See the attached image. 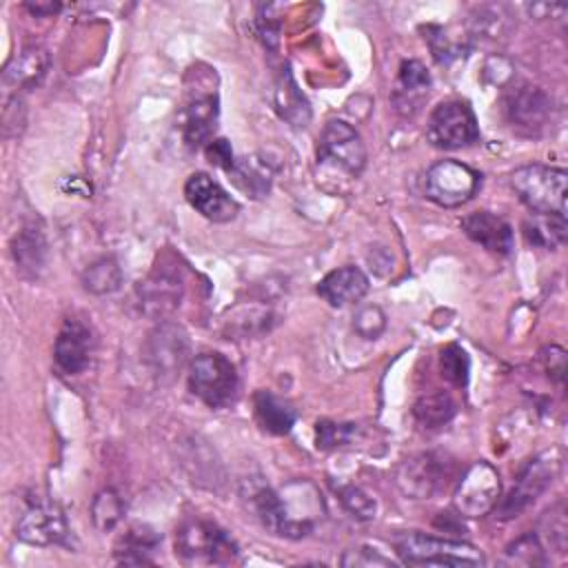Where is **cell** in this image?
Listing matches in <instances>:
<instances>
[{"mask_svg": "<svg viewBox=\"0 0 568 568\" xmlns=\"http://www.w3.org/2000/svg\"><path fill=\"white\" fill-rule=\"evenodd\" d=\"M426 138L437 149H462L479 142V126L470 104L462 100L437 104L428 118Z\"/></svg>", "mask_w": 568, "mask_h": 568, "instance_id": "obj_9", "label": "cell"}, {"mask_svg": "<svg viewBox=\"0 0 568 568\" xmlns=\"http://www.w3.org/2000/svg\"><path fill=\"white\" fill-rule=\"evenodd\" d=\"M455 464L446 453H417L406 457L395 470V484L410 499H433L446 490L453 479Z\"/></svg>", "mask_w": 568, "mask_h": 568, "instance_id": "obj_6", "label": "cell"}, {"mask_svg": "<svg viewBox=\"0 0 568 568\" xmlns=\"http://www.w3.org/2000/svg\"><path fill=\"white\" fill-rule=\"evenodd\" d=\"M189 335L186 331L169 320H162L144 342V359L155 377L173 379L189 359Z\"/></svg>", "mask_w": 568, "mask_h": 568, "instance_id": "obj_11", "label": "cell"}, {"mask_svg": "<svg viewBox=\"0 0 568 568\" xmlns=\"http://www.w3.org/2000/svg\"><path fill=\"white\" fill-rule=\"evenodd\" d=\"M342 566H395V561L386 559L377 550H371L368 546H359L346 550V555L342 557Z\"/></svg>", "mask_w": 568, "mask_h": 568, "instance_id": "obj_38", "label": "cell"}, {"mask_svg": "<svg viewBox=\"0 0 568 568\" xmlns=\"http://www.w3.org/2000/svg\"><path fill=\"white\" fill-rule=\"evenodd\" d=\"M253 413L257 426L271 435H286L297 419L295 408L271 390H257L253 395Z\"/></svg>", "mask_w": 568, "mask_h": 568, "instance_id": "obj_25", "label": "cell"}, {"mask_svg": "<svg viewBox=\"0 0 568 568\" xmlns=\"http://www.w3.org/2000/svg\"><path fill=\"white\" fill-rule=\"evenodd\" d=\"M395 552L408 566H484V555L457 539L433 537L424 532H399L395 537Z\"/></svg>", "mask_w": 568, "mask_h": 568, "instance_id": "obj_3", "label": "cell"}, {"mask_svg": "<svg viewBox=\"0 0 568 568\" xmlns=\"http://www.w3.org/2000/svg\"><path fill=\"white\" fill-rule=\"evenodd\" d=\"M138 293L142 311L151 317L164 320L171 311L180 306L184 293V280L180 268L175 264H158L140 284Z\"/></svg>", "mask_w": 568, "mask_h": 568, "instance_id": "obj_15", "label": "cell"}, {"mask_svg": "<svg viewBox=\"0 0 568 568\" xmlns=\"http://www.w3.org/2000/svg\"><path fill=\"white\" fill-rule=\"evenodd\" d=\"M455 413H457V404L446 390L424 393L413 406V415L424 428H439L448 424L455 417Z\"/></svg>", "mask_w": 568, "mask_h": 568, "instance_id": "obj_29", "label": "cell"}, {"mask_svg": "<svg viewBox=\"0 0 568 568\" xmlns=\"http://www.w3.org/2000/svg\"><path fill=\"white\" fill-rule=\"evenodd\" d=\"M20 541L31 546H64L69 541V524L64 513L53 501L31 504L16 524Z\"/></svg>", "mask_w": 568, "mask_h": 568, "instance_id": "obj_14", "label": "cell"}, {"mask_svg": "<svg viewBox=\"0 0 568 568\" xmlns=\"http://www.w3.org/2000/svg\"><path fill=\"white\" fill-rule=\"evenodd\" d=\"M122 284V268L113 257L91 262L82 273V286L93 295H109Z\"/></svg>", "mask_w": 568, "mask_h": 568, "instance_id": "obj_31", "label": "cell"}, {"mask_svg": "<svg viewBox=\"0 0 568 568\" xmlns=\"http://www.w3.org/2000/svg\"><path fill=\"white\" fill-rule=\"evenodd\" d=\"M184 197L186 202L206 220L224 224L237 217L240 206L237 202L206 173H193L189 175L184 184Z\"/></svg>", "mask_w": 568, "mask_h": 568, "instance_id": "obj_16", "label": "cell"}, {"mask_svg": "<svg viewBox=\"0 0 568 568\" xmlns=\"http://www.w3.org/2000/svg\"><path fill=\"white\" fill-rule=\"evenodd\" d=\"M206 155H209V160H211L215 166H222L224 171H229L231 164L235 162L229 142L222 140V138H220V140H211V142L206 144Z\"/></svg>", "mask_w": 568, "mask_h": 568, "instance_id": "obj_40", "label": "cell"}, {"mask_svg": "<svg viewBox=\"0 0 568 568\" xmlns=\"http://www.w3.org/2000/svg\"><path fill=\"white\" fill-rule=\"evenodd\" d=\"M353 328L364 339H377L386 328V315L379 306H364L355 313Z\"/></svg>", "mask_w": 568, "mask_h": 568, "instance_id": "obj_37", "label": "cell"}, {"mask_svg": "<svg viewBox=\"0 0 568 568\" xmlns=\"http://www.w3.org/2000/svg\"><path fill=\"white\" fill-rule=\"evenodd\" d=\"M524 235L530 244L541 246V248L564 246L566 237H568L566 215L530 213V217L524 220Z\"/></svg>", "mask_w": 568, "mask_h": 568, "instance_id": "obj_27", "label": "cell"}, {"mask_svg": "<svg viewBox=\"0 0 568 568\" xmlns=\"http://www.w3.org/2000/svg\"><path fill=\"white\" fill-rule=\"evenodd\" d=\"M430 91V73L419 60H404L393 89V104L397 113L413 115L419 111Z\"/></svg>", "mask_w": 568, "mask_h": 568, "instance_id": "obj_20", "label": "cell"}, {"mask_svg": "<svg viewBox=\"0 0 568 568\" xmlns=\"http://www.w3.org/2000/svg\"><path fill=\"white\" fill-rule=\"evenodd\" d=\"M317 162L337 166L357 178L366 166V146L362 135L344 120H328L320 135Z\"/></svg>", "mask_w": 568, "mask_h": 568, "instance_id": "obj_13", "label": "cell"}, {"mask_svg": "<svg viewBox=\"0 0 568 568\" xmlns=\"http://www.w3.org/2000/svg\"><path fill=\"white\" fill-rule=\"evenodd\" d=\"M566 182L564 169L546 164H526L510 173V186L515 195L532 213L566 215Z\"/></svg>", "mask_w": 568, "mask_h": 568, "instance_id": "obj_4", "label": "cell"}, {"mask_svg": "<svg viewBox=\"0 0 568 568\" xmlns=\"http://www.w3.org/2000/svg\"><path fill=\"white\" fill-rule=\"evenodd\" d=\"M27 9L33 11L36 16H42V13H55L60 4H27Z\"/></svg>", "mask_w": 568, "mask_h": 568, "instance_id": "obj_41", "label": "cell"}, {"mask_svg": "<svg viewBox=\"0 0 568 568\" xmlns=\"http://www.w3.org/2000/svg\"><path fill=\"white\" fill-rule=\"evenodd\" d=\"M504 566H521V568H539L548 564V555L544 541L537 532H526L510 541L501 557Z\"/></svg>", "mask_w": 568, "mask_h": 568, "instance_id": "obj_30", "label": "cell"}, {"mask_svg": "<svg viewBox=\"0 0 568 568\" xmlns=\"http://www.w3.org/2000/svg\"><path fill=\"white\" fill-rule=\"evenodd\" d=\"M160 546V535L146 524H133L115 544V561L126 566L153 564V552Z\"/></svg>", "mask_w": 568, "mask_h": 568, "instance_id": "obj_24", "label": "cell"}, {"mask_svg": "<svg viewBox=\"0 0 568 568\" xmlns=\"http://www.w3.org/2000/svg\"><path fill=\"white\" fill-rule=\"evenodd\" d=\"M297 484H288L284 490H273L266 484H257L248 488V508L257 517V521L273 535L284 539H302L308 537L317 524V515L322 513V499L317 490L311 486L304 499L297 497Z\"/></svg>", "mask_w": 568, "mask_h": 568, "instance_id": "obj_1", "label": "cell"}, {"mask_svg": "<svg viewBox=\"0 0 568 568\" xmlns=\"http://www.w3.org/2000/svg\"><path fill=\"white\" fill-rule=\"evenodd\" d=\"M501 493L499 473L488 462L479 459L466 468V473L457 479L455 493H453V506L459 517H484L488 515Z\"/></svg>", "mask_w": 568, "mask_h": 568, "instance_id": "obj_8", "label": "cell"}, {"mask_svg": "<svg viewBox=\"0 0 568 568\" xmlns=\"http://www.w3.org/2000/svg\"><path fill=\"white\" fill-rule=\"evenodd\" d=\"M539 528L544 530L539 535L541 541H546L552 550L557 552H566V544H568V524H566V506L564 501H559L557 506H552L548 513H544Z\"/></svg>", "mask_w": 568, "mask_h": 568, "instance_id": "obj_33", "label": "cell"}, {"mask_svg": "<svg viewBox=\"0 0 568 568\" xmlns=\"http://www.w3.org/2000/svg\"><path fill=\"white\" fill-rule=\"evenodd\" d=\"M315 435H317V448L331 450V448L344 446L353 439L355 424H337V422L322 419L315 424Z\"/></svg>", "mask_w": 568, "mask_h": 568, "instance_id": "obj_36", "label": "cell"}, {"mask_svg": "<svg viewBox=\"0 0 568 568\" xmlns=\"http://www.w3.org/2000/svg\"><path fill=\"white\" fill-rule=\"evenodd\" d=\"M226 173L235 182V186L251 197H264L271 191L273 169L260 155L240 158V160L235 158V162L231 164V169Z\"/></svg>", "mask_w": 568, "mask_h": 568, "instance_id": "obj_26", "label": "cell"}, {"mask_svg": "<svg viewBox=\"0 0 568 568\" xmlns=\"http://www.w3.org/2000/svg\"><path fill=\"white\" fill-rule=\"evenodd\" d=\"M91 353H93L91 328L78 317H67L58 331L55 346H53L55 366L64 375H78L89 366Z\"/></svg>", "mask_w": 568, "mask_h": 568, "instance_id": "obj_17", "label": "cell"}, {"mask_svg": "<svg viewBox=\"0 0 568 568\" xmlns=\"http://www.w3.org/2000/svg\"><path fill=\"white\" fill-rule=\"evenodd\" d=\"M462 229L475 244L484 246L486 251H490L495 255H510V251L515 246L510 224L495 213H488V211L468 213L462 220Z\"/></svg>", "mask_w": 568, "mask_h": 568, "instance_id": "obj_19", "label": "cell"}, {"mask_svg": "<svg viewBox=\"0 0 568 568\" xmlns=\"http://www.w3.org/2000/svg\"><path fill=\"white\" fill-rule=\"evenodd\" d=\"M561 464H564V457L559 448H548L537 457H532L517 475V481L510 488V493L501 501H497L495 506L497 517L499 519L519 517L528 506H532L550 488V484L561 473Z\"/></svg>", "mask_w": 568, "mask_h": 568, "instance_id": "obj_5", "label": "cell"}, {"mask_svg": "<svg viewBox=\"0 0 568 568\" xmlns=\"http://www.w3.org/2000/svg\"><path fill=\"white\" fill-rule=\"evenodd\" d=\"M366 291H368V277L357 266L335 268L326 273L317 284L320 297L335 308L359 302L366 295Z\"/></svg>", "mask_w": 568, "mask_h": 568, "instance_id": "obj_21", "label": "cell"}, {"mask_svg": "<svg viewBox=\"0 0 568 568\" xmlns=\"http://www.w3.org/2000/svg\"><path fill=\"white\" fill-rule=\"evenodd\" d=\"M504 118L521 135H539L552 118V98L532 84H517L504 95Z\"/></svg>", "mask_w": 568, "mask_h": 568, "instance_id": "obj_12", "label": "cell"}, {"mask_svg": "<svg viewBox=\"0 0 568 568\" xmlns=\"http://www.w3.org/2000/svg\"><path fill=\"white\" fill-rule=\"evenodd\" d=\"M184 124L182 133L189 146L197 149L211 142L217 122V95L215 91H191L186 98V106L182 111Z\"/></svg>", "mask_w": 568, "mask_h": 568, "instance_id": "obj_18", "label": "cell"}, {"mask_svg": "<svg viewBox=\"0 0 568 568\" xmlns=\"http://www.w3.org/2000/svg\"><path fill=\"white\" fill-rule=\"evenodd\" d=\"M124 517V501L113 488H104L93 497L91 519L100 532H111Z\"/></svg>", "mask_w": 568, "mask_h": 568, "instance_id": "obj_32", "label": "cell"}, {"mask_svg": "<svg viewBox=\"0 0 568 568\" xmlns=\"http://www.w3.org/2000/svg\"><path fill=\"white\" fill-rule=\"evenodd\" d=\"M49 69V53L40 47H27L9 60L2 71L4 89H27L38 84Z\"/></svg>", "mask_w": 568, "mask_h": 568, "instance_id": "obj_23", "label": "cell"}, {"mask_svg": "<svg viewBox=\"0 0 568 568\" xmlns=\"http://www.w3.org/2000/svg\"><path fill=\"white\" fill-rule=\"evenodd\" d=\"M11 253L22 277H38L47 260V240L42 229L33 222L24 224L11 242Z\"/></svg>", "mask_w": 568, "mask_h": 568, "instance_id": "obj_22", "label": "cell"}, {"mask_svg": "<svg viewBox=\"0 0 568 568\" xmlns=\"http://www.w3.org/2000/svg\"><path fill=\"white\" fill-rule=\"evenodd\" d=\"M273 102L277 113L288 120L293 126H306L308 118H311V109L306 98L300 93L297 84L293 82L288 69H284V73H280L277 82H275V93H273Z\"/></svg>", "mask_w": 568, "mask_h": 568, "instance_id": "obj_28", "label": "cell"}, {"mask_svg": "<svg viewBox=\"0 0 568 568\" xmlns=\"http://www.w3.org/2000/svg\"><path fill=\"white\" fill-rule=\"evenodd\" d=\"M539 359L548 373L550 379H555L557 384L564 382V375H566V353L564 348L559 346H546L541 353H539Z\"/></svg>", "mask_w": 568, "mask_h": 568, "instance_id": "obj_39", "label": "cell"}, {"mask_svg": "<svg viewBox=\"0 0 568 568\" xmlns=\"http://www.w3.org/2000/svg\"><path fill=\"white\" fill-rule=\"evenodd\" d=\"M191 393L209 408H224L235 402L240 379L235 366L220 353H202L191 362Z\"/></svg>", "mask_w": 568, "mask_h": 568, "instance_id": "obj_7", "label": "cell"}, {"mask_svg": "<svg viewBox=\"0 0 568 568\" xmlns=\"http://www.w3.org/2000/svg\"><path fill=\"white\" fill-rule=\"evenodd\" d=\"M439 368H442V377L457 386L464 388L468 384V373H470V359L466 355V351L457 344H448L442 353H439Z\"/></svg>", "mask_w": 568, "mask_h": 568, "instance_id": "obj_34", "label": "cell"}, {"mask_svg": "<svg viewBox=\"0 0 568 568\" xmlns=\"http://www.w3.org/2000/svg\"><path fill=\"white\" fill-rule=\"evenodd\" d=\"M175 557L186 566H231L240 561V548L215 521L189 519L175 530Z\"/></svg>", "mask_w": 568, "mask_h": 568, "instance_id": "obj_2", "label": "cell"}, {"mask_svg": "<svg viewBox=\"0 0 568 568\" xmlns=\"http://www.w3.org/2000/svg\"><path fill=\"white\" fill-rule=\"evenodd\" d=\"M479 182L481 175L468 164L457 160H439L428 169L424 191L430 202L453 209L468 202L477 193Z\"/></svg>", "mask_w": 568, "mask_h": 568, "instance_id": "obj_10", "label": "cell"}, {"mask_svg": "<svg viewBox=\"0 0 568 568\" xmlns=\"http://www.w3.org/2000/svg\"><path fill=\"white\" fill-rule=\"evenodd\" d=\"M337 495H339V501H342L344 510H346L351 517H355V519H359V521H368V519L375 517L377 504H375V499H373L368 493H364L359 486H342V488L337 490Z\"/></svg>", "mask_w": 568, "mask_h": 568, "instance_id": "obj_35", "label": "cell"}]
</instances>
